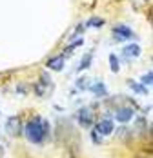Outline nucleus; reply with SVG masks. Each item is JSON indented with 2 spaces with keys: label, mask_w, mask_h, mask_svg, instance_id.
Returning <instances> with one entry per match:
<instances>
[{
  "label": "nucleus",
  "mask_w": 153,
  "mask_h": 158,
  "mask_svg": "<svg viewBox=\"0 0 153 158\" xmlns=\"http://www.w3.org/2000/svg\"><path fill=\"white\" fill-rule=\"evenodd\" d=\"M86 84H88V78H78L76 80V87H78V89H86V87H88Z\"/></svg>",
  "instance_id": "nucleus-15"
},
{
  "label": "nucleus",
  "mask_w": 153,
  "mask_h": 158,
  "mask_svg": "<svg viewBox=\"0 0 153 158\" xmlns=\"http://www.w3.org/2000/svg\"><path fill=\"white\" fill-rule=\"evenodd\" d=\"M76 118H78V122H80V126L82 127H90L93 124V113L90 107H82V109L76 113Z\"/></svg>",
  "instance_id": "nucleus-5"
},
{
  "label": "nucleus",
  "mask_w": 153,
  "mask_h": 158,
  "mask_svg": "<svg viewBox=\"0 0 153 158\" xmlns=\"http://www.w3.org/2000/svg\"><path fill=\"white\" fill-rule=\"evenodd\" d=\"M47 89H53V82L49 78V75L44 71L40 75V80L35 84V93H37V96H46Z\"/></svg>",
  "instance_id": "nucleus-2"
},
{
  "label": "nucleus",
  "mask_w": 153,
  "mask_h": 158,
  "mask_svg": "<svg viewBox=\"0 0 153 158\" xmlns=\"http://www.w3.org/2000/svg\"><path fill=\"white\" fill-rule=\"evenodd\" d=\"M113 122L111 120H107V118H104V120H100L97 126H95V131L100 135V136H106V135H111L113 133Z\"/></svg>",
  "instance_id": "nucleus-6"
},
{
  "label": "nucleus",
  "mask_w": 153,
  "mask_h": 158,
  "mask_svg": "<svg viewBox=\"0 0 153 158\" xmlns=\"http://www.w3.org/2000/svg\"><path fill=\"white\" fill-rule=\"evenodd\" d=\"M24 133H26V136H28V140H29L31 143L40 145V143L44 142V140H47L49 135H51L49 122L44 120L42 116H31L29 122L24 127Z\"/></svg>",
  "instance_id": "nucleus-1"
},
{
  "label": "nucleus",
  "mask_w": 153,
  "mask_h": 158,
  "mask_svg": "<svg viewBox=\"0 0 153 158\" xmlns=\"http://www.w3.org/2000/svg\"><path fill=\"white\" fill-rule=\"evenodd\" d=\"M6 133L11 135V136H18L22 133V120H20V116L13 114V116H9L6 120Z\"/></svg>",
  "instance_id": "nucleus-3"
},
{
  "label": "nucleus",
  "mask_w": 153,
  "mask_h": 158,
  "mask_svg": "<svg viewBox=\"0 0 153 158\" xmlns=\"http://www.w3.org/2000/svg\"><path fill=\"white\" fill-rule=\"evenodd\" d=\"M115 118H117L119 122L126 124V122H129V120L133 118V109H131V107H120V109L117 111Z\"/></svg>",
  "instance_id": "nucleus-7"
},
{
  "label": "nucleus",
  "mask_w": 153,
  "mask_h": 158,
  "mask_svg": "<svg viewBox=\"0 0 153 158\" xmlns=\"http://www.w3.org/2000/svg\"><path fill=\"white\" fill-rule=\"evenodd\" d=\"M86 26H88V27H93V26H95V27H100V26H104V20H102V18H90V20L86 22Z\"/></svg>",
  "instance_id": "nucleus-13"
},
{
  "label": "nucleus",
  "mask_w": 153,
  "mask_h": 158,
  "mask_svg": "<svg viewBox=\"0 0 153 158\" xmlns=\"http://www.w3.org/2000/svg\"><path fill=\"white\" fill-rule=\"evenodd\" d=\"M151 78H153V75H151V73H148V75H144V77H142V82H144L146 85H150V84H151Z\"/></svg>",
  "instance_id": "nucleus-17"
},
{
  "label": "nucleus",
  "mask_w": 153,
  "mask_h": 158,
  "mask_svg": "<svg viewBox=\"0 0 153 158\" xmlns=\"http://www.w3.org/2000/svg\"><path fill=\"white\" fill-rule=\"evenodd\" d=\"M91 140H93L95 143H100V142H102V136H100L97 131H93V133H91Z\"/></svg>",
  "instance_id": "nucleus-16"
},
{
  "label": "nucleus",
  "mask_w": 153,
  "mask_h": 158,
  "mask_svg": "<svg viewBox=\"0 0 153 158\" xmlns=\"http://www.w3.org/2000/svg\"><path fill=\"white\" fill-rule=\"evenodd\" d=\"M82 44V38H76V40H73V44L69 46V49H73V48H76V46H80Z\"/></svg>",
  "instance_id": "nucleus-18"
},
{
  "label": "nucleus",
  "mask_w": 153,
  "mask_h": 158,
  "mask_svg": "<svg viewBox=\"0 0 153 158\" xmlns=\"http://www.w3.org/2000/svg\"><path fill=\"white\" fill-rule=\"evenodd\" d=\"M122 53L126 55V56H129V58H135V56H138V55H140V46H138V44H129V46H124Z\"/></svg>",
  "instance_id": "nucleus-9"
},
{
  "label": "nucleus",
  "mask_w": 153,
  "mask_h": 158,
  "mask_svg": "<svg viewBox=\"0 0 153 158\" xmlns=\"http://www.w3.org/2000/svg\"><path fill=\"white\" fill-rule=\"evenodd\" d=\"M90 64H91V53H88L86 56H84V60L78 64V67H76V71H84L86 67H90Z\"/></svg>",
  "instance_id": "nucleus-12"
},
{
  "label": "nucleus",
  "mask_w": 153,
  "mask_h": 158,
  "mask_svg": "<svg viewBox=\"0 0 153 158\" xmlns=\"http://www.w3.org/2000/svg\"><path fill=\"white\" fill-rule=\"evenodd\" d=\"M90 89H91V93H93L95 96H104V95H106V85H104L102 82H97V84H93Z\"/></svg>",
  "instance_id": "nucleus-10"
},
{
  "label": "nucleus",
  "mask_w": 153,
  "mask_h": 158,
  "mask_svg": "<svg viewBox=\"0 0 153 158\" xmlns=\"http://www.w3.org/2000/svg\"><path fill=\"white\" fill-rule=\"evenodd\" d=\"M128 84H129V87H131L135 93H138V95H148V89L142 87V84H138V82H135V80H129Z\"/></svg>",
  "instance_id": "nucleus-11"
},
{
  "label": "nucleus",
  "mask_w": 153,
  "mask_h": 158,
  "mask_svg": "<svg viewBox=\"0 0 153 158\" xmlns=\"http://www.w3.org/2000/svg\"><path fill=\"white\" fill-rule=\"evenodd\" d=\"M46 65L49 67V69H53V71H62V67H64V56H62V55L51 56V58L46 62Z\"/></svg>",
  "instance_id": "nucleus-8"
},
{
  "label": "nucleus",
  "mask_w": 153,
  "mask_h": 158,
  "mask_svg": "<svg viewBox=\"0 0 153 158\" xmlns=\"http://www.w3.org/2000/svg\"><path fill=\"white\" fill-rule=\"evenodd\" d=\"M109 65H111V71L113 73H119V60H117V56L115 55H109Z\"/></svg>",
  "instance_id": "nucleus-14"
},
{
  "label": "nucleus",
  "mask_w": 153,
  "mask_h": 158,
  "mask_svg": "<svg viewBox=\"0 0 153 158\" xmlns=\"http://www.w3.org/2000/svg\"><path fill=\"white\" fill-rule=\"evenodd\" d=\"M111 31H113V38H115V42H124V40H128V38H133V36H135V33L131 31L128 26H122V24L115 26Z\"/></svg>",
  "instance_id": "nucleus-4"
}]
</instances>
